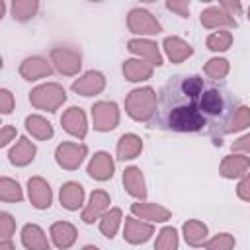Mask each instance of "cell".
I'll list each match as a JSON object with an SVG mask.
<instances>
[{
    "instance_id": "cell-1",
    "label": "cell",
    "mask_w": 250,
    "mask_h": 250,
    "mask_svg": "<svg viewBox=\"0 0 250 250\" xmlns=\"http://www.w3.org/2000/svg\"><path fill=\"white\" fill-rule=\"evenodd\" d=\"M207 80L197 74L172 76L158 92L156 121L160 127L178 133L207 131V123L199 113V96Z\"/></svg>"
},
{
    "instance_id": "cell-2",
    "label": "cell",
    "mask_w": 250,
    "mask_h": 250,
    "mask_svg": "<svg viewBox=\"0 0 250 250\" xmlns=\"http://www.w3.org/2000/svg\"><path fill=\"white\" fill-rule=\"evenodd\" d=\"M125 109L135 121H150L156 117L158 96L150 86L137 88L125 98Z\"/></svg>"
},
{
    "instance_id": "cell-3",
    "label": "cell",
    "mask_w": 250,
    "mask_h": 250,
    "mask_svg": "<svg viewBox=\"0 0 250 250\" xmlns=\"http://www.w3.org/2000/svg\"><path fill=\"white\" fill-rule=\"evenodd\" d=\"M29 102L33 107L43 111H57L66 102V92L57 82H47L29 92Z\"/></svg>"
},
{
    "instance_id": "cell-4",
    "label": "cell",
    "mask_w": 250,
    "mask_h": 250,
    "mask_svg": "<svg viewBox=\"0 0 250 250\" xmlns=\"http://www.w3.org/2000/svg\"><path fill=\"white\" fill-rule=\"evenodd\" d=\"M51 62L61 74L74 76L82 66V57L72 47H55L51 49Z\"/></svg>"
},
{
    "instance_id": "cell-5",
    "label": "cell",
    "mask_w": 250,
    "mask_h": 250,
    "mask_svg": "<svg viewBox=\"0 0 250 250\" xmlns=\"http://www.w3.org/2000/svg\"><path fill=\"white\" fill-rule=\"evenodd\" d=\"M127 27L131 33H137V35H154V33L162 31V25L158 23V20L143 8H133L129 12Z\"/></svg>"
},
{
    "instance_id": "cell-6",
    "label": "cell",
    "mask_w": 250,
    "mask_h": 250,
    "mask_svg": "<svg viewBox=\"0 0 250 250\" xmlns=\"http://www.w3.org/2000/svg\"><path fill=\"white\" fill-rule=\"evenodd\" d=\"M88 154V146L82 143H61L55 150L57 164L64 170H76Z\"/></svg>"
},
{
    "instance_id": "cell-7",
    "label": "cell",
    "mask_w": 250,
    "mask_h": 250,
    "mask_svg": "<svg viewBox=\"0 0 250 250\" xmlns=\"http://www.w3.org/2000/svg\"><path fill=\"white\" fill-rule=\"evenodd\" d=\"M92 121L96 131H111L119 123V109L113 102H98L92 105Z\"/></svg>"
},
{
    "instance_id": "cell-8",
    "label": "cell",
    "mask_w": 250,
    "mask_h": 250,
    "mask_svg": "<svg viewBox=\"0 0 250 250\" xmlns=\"http://www.w3.org/2000/svg\"><path fill=\"white\" fill-rule=\"evenodd\" d=\"M27 195H29V201L35 209H49L51 207V201H53L51 186L43 178L33 176L27 180Z\"/></svg>"
},
{
    "instance_id": "cell-9",
    "label": "cell",
    "mask_w": 250,
    "mask_h": 250,
    "mask_svg": "<svg viewBox=\"0 0 250 250\" xmlns=\"http://www.w3.org/2000/svg\"><path fill=\"white\" fill-rule=\"evenodd\" d=\"M154 234V227L150 223H145L137 217H125L123 227V238L129 244H143Z\"/></svg>"
},
{
    "instance_id": "cell-10",
    "label": "cell",
    "mask_w": 250,
    "mask_h": 250,
    "mask_svg": "<svg viewBox=\"0 0 250 250\" xmlns=\"http://www.w3.org/2000/svg\"><path fill=\"white\" fill-rule=\"evenodd\" d=\"M61 123H62V129L76 137V139H84L86 133H88V123H86V113L80 109V107H68L62 117H61Z\"/></svg>"
},
{
    "instance_id": "cell-11",
    "label": "cell",
    "mask_w": 250,
    "mask_h": 250,
    "mask_svg": "<svg viewBox=\"0 0 250 250\" xmlns=\"http://www.w3.org/2000/svg\"><path fill=\"white\" fill-rule=\"evenodd\" d=\"M109 209V195L104 189H96L90 195V201L86 203L84 211H82V221L84 223H94L98 219H102Z\"/></svg>"
},
{
    "instance_id": "cell-12",
    "label": "cell",
    "mask_w": 250,
    "mask_h": 250,
    "mask_svg": "<svg viewBox=\"0 0 250 250\" xmlns=\"http://www.w3.org/2000/svg\"><path fill=\"white\" fill-rule=\"evenodd\" d=\"M51 72H53L51 62L47 59H43V57H27L20 64V74L27 82H33V80H39V78H47Z\"/></svg>"
},
{
    "instance_id": "cell-13",
    "label": "cell",
    "mask_w": 250,
    "mask_h": 250,
    "mask_svg": "<svg viewBox=\"0 0 250 250\" xmlns=\"http://www.w3.org/2000/svg\"><path fill=\"white\" fill-rule=\"evenodd\" d=\"M105 88V78L98 70H88L78 80L72 82V90L80 96H96Z\"/></svg>"
},
{
    "instance_id": "cell-14",
    "label": "cell",
    "mask_w": 250,
    "mask_h": 250,
    "mask_svg": "<svg viewBox=\"0 0 250 250\" xmlns=\"http://www.w3.org/2000/svg\"><path fill=\"white\" fill-rule=\"evenodd\" d=\"M113 170H115V162H113V158L109 156V152H104V150L96 152V154L92 156L90 164H88V174H90V178H94V180H98V182L109 180V178L113 176Z\"/></svg>"
},
{
    "instance_id": "cell-15",
    "label": "cell",
    "mask_w": 250,
    "mask_h": 250,
    "mask_svg": "<svg viewBox=\"0 0 250 250\" xmlns=\"http://www.w3.org/2000/svg\"><path fill=\"white\" fill-rule=\"evenodd\" d=\"M248 170H250V156H244V154H229L223 158V162L219 166V174L227 180L240 178Z\"/></svg>"
},
{
    "instance_id": "cell-16",
    "label": "cell",
    "mask_w": 250,
    "mask_h": 250,
    "mask_svg": "<svg viewBox=\"0 0 250 250\" xmlns=\"http://www.w3.org/2000/svg\"><path fill=\"white\" fill-rule=\"evenodd\" d=\"M49 234H51L53 244H55L57 248H61V250L70 248V246L76 242V236H78L76 227H74V225H70V223H66V221L53 223V225H51V229H49Z\"/></svg>"
},
{
    "instance_id": "cell-17",
    "label": "cell",
    "mask_w": 250,
    "mask_h": 250,
    "mask_svg": "<svg viewBox=\"0 0 250 250\" xmlns=\"http://www.w3.org/2000/svg\"><path fill=\"white\" fill-rule=\"evenodd\" d=\"M201 25L207 29L217 27H236V20L229 16L221 6H209L201 12Z\"/></svg>"
},
{
    "instance_id": "cell-18",
    "label": "cell",
    "mask_w": 250,
    "mask_h": 250,
    "mask_svg": "<svg viewBox=\"0 0 250 250\" xmlns=\"http://www.w3.org/2000/svg\"><path fill=\"white\" fill-rule=\"evenodd\" d=\"M127 49L143 59H146V62H150L152 66H160L162 64V55L158 51V45L154 41L148 39H129L127 41Z\"/></svg>"
},
{
    "instance_id": "cell-19",
    "label": "cell",
    "mask_w": 250,
    "mask_h": 250,
    "mask_svg": "<svg viewBox=\"0 0 250 250\" xmlns=\"http://www.w3.org/2000/svg\"><path fill=\"white\" fill-rule=\"evenodd\" d=\"M131 213L137 217V219H146L150 223H164L170 219V211L158 203H133L131 205Z\"/></svg>"
},
{
    "instance_id": "cell-20",
    "label": "cell",
    "mask_w": 250,
    "mask_h": 250,
    "mask_svg": "<svg viewBox=\"0 0 250 250\" xmlns=\"http://www.w3.org/2000/svg\"><path fill=\"white\" fill-rule=\"evenodd\" d=\"M35 152H37L35 145H33L27 137H20L18 143L10 148L8 158H10V162H12L14 166H27V164L35 158Z\"/></svg>"
},
{
    "instance_id": "cell-21",
    "label": "cell",
    "mask_w": 250,
    "mask_h": 250,
    "mask_svg": "<svg viewBox=\"0 0 250 250\" xmlns=\"http://www.w3.org/2000/svg\"><path fill=\"white\" fill-rule=\"evenodd\" d=\"M21 244L27 250H49L51 248L43 229L39 225H33V223H29L21 229Z\"/></svg>"
},
{
    "instance_id": "cell-22",
    "label": "cell",
    "mask_w": 250,
    "mask_h": 250,
    "mask_svg": "<svg viewBox=\"0 0 250 250\" xmlns=\"http://www.w3.org/2000/svg\"><path fill=\"white\" fill-rule=\"evenodd\" d=\"M123 186L127 189L129 195L137 197V199H145L146 197V188H145V178L141 168L137 166H129L123 172Z\"/></svg>"
},
{
    "instance_id": "cell-23",
    "label": "cell",
    "mask_w": 250,
    "mask_h": 250,
    "mask_svg": "<svg viewBox=\"0 0 250 250\" xmlns=\"http://www.w3.org/2000/svg\"><path fill=\"white\" fill-rule=\"evenodd\" d=\"M61 205L68 211H76L82 207L84 203V188L76 182H66L62 188H61Z\"/></svg>"
},
{
    "instance_id": "cell-24",
    "label": "cell",
    "mask_w": 250,
    "mask_h": 250,
    "mask_svg": "<svg viewBox=\"0 0 250 250\" xmlns=\"http://www.w3.org/2000/svg\"><path fill=\"white\" fill-rule=\"evenodd\" d=\"M123 76L129 82H143L152 76V64L141 59H129L123 62Z\"/></svg>"
},
{
    "instance_id": "cell-25",
    "label": "cell",
    "mask_w": 250,
    "mask_h": 250,
    "mask_svg": "<svg viewBox=\"0 0 250 250\" xmlns=\"http://www.w3.org/2000/svg\"><path fill=\"white\" fill-rule=\"evenodd\" d=\"M143 150V139L135 133H127L117 143V158L119 160H131L137 158Z\"/></svg>"
},
{
    "instance_id": "cell-26",
    "label": "cell",
    "mask_w": 250,
    "mask_h": 250,
    "mask_svg": "<svg viewBox=\"0 0 250 250\" xmlns=\"http://www.w3.org/2000/svg\"><path fill=\"white\" fill-rule=\"evenodd\" d=\"M164 51L172 62H184L188 57L193 55L191 45L180 37H166L164 39Z\"/></svg>"
},
{
    "instance_id": "cell-27",
    "label": "cell",
    "mask_w": 250,
    "mask_h": 250,
    "mask_svg": "<svg viewBox=\"0 0 250 250\" xmlns=\"http://www.w3.org/2000/svg\"><path fill=\"white\" fill-rule=\"evenodd\" d=\"M184 238L189 246H203L205 238H207V225L197 221V219H189L184 223Z\"/></svg>"
},
{
    "instance_id": "cell-28",
    "label": "cell",
    "mask_w": 250,
    "mask_h": 250,
    "mask_svg": "<svg viewBox=\"0 0 250 250\" xmlns=\"http://www.w3.org/2000/svg\"><path fill=\"white\" fill-rule=\"evenodd\" d=\"M25 129L31 133V137H35L39 141H47L53 137V125L41 115H27L25 117Z\"/></svg>"
},
{
    "instance_id": "cell-29",
    "label": "cell",
    "mask_w": 250,
    "mask_h": 250,
    "mask_svg": "<svg viewBox=\"0 0 250 250\" xmlns=\"http://www.w3.org/2000/svg\"><path fill=\"white\" fill-rule=\"evenodd\" d=\"M121 221H123L121 209H119V207L109 209V211L102 217V221H100V230H102V234L107 236V238H113L115 232H117V229H119V225H121Z\"/></svg>"
},
{
    "instance_id": "cell-30",
    "label": "cell",
    "mask_w": 250,
    "mask_h": 250,
    "mask_svg": "<svg viewBox=\"0 0 250 250\" xmlns=\"http://www.w3.org/2000/svg\"><path fill=\"white\" fill-rule=\"evenodd\" d=\"M0 199L6 201V203H16V201H21L23 199V193H21V188L16 180L12 178H0Z\"/></svg>"
},
{
    "instance_id": "cell-31",
    "label": "cell",
    "mask_w": 250,
    "mask_h": 250,
    "mask_svg": "<svg viewBox=\"0 0 250 250\" xmlns=\"http://www.w3.org/2000/svg\"><path fill=\"white\" fill-rule=\"evenodd\" d=\"M10 8H12V16L18 21H25L35 16L39 4H37V0H14Z\"/></svg>"
},
{
    "instance_id": "cell-32",
    "label": "cell",
    "mask_w": 250,
    "mask_h": 250,
    "mask_svg": "<svg viewBox=\"0 0 250 250\" xmlns=\"http://www.w3.org/2000/svg\"><path fill=\"white\" fill-rule=\"evenodd\" d=\"M203 72L209 76V80L219 82V80H223L229 74V61L227 59H221V57H215V59H211V61L205 62Z\"/></svg>"
},
{
    "instance_id": "cell-33",
    "label": "cell",
    "mask_w": 250,
    "mask_h": 250,
    "mask_svg": "<svg viewBox=\"0 0 250 250\" xmlns=\"http://www.w3.org/2000/svg\"><path fill=\"white\" fill-rule=\"evenodd\" d=\"M250 125V107L246 105H238L234 109V113L230 115L229 123H227V133H236V131H242Z\"/></svg>"
},
{
    "instance_id": "cell-34",
    "label": "cell",
    "mask_w": 250,
    "mask_h": 250,
    "mask_svg": "<svg viewBox=\"0 0 250 250\" xmlns=\"http://www.w3.org/2000/svg\"><path fill=\"white\" fill-rule=\"evenodd\" d=\"M178 232L174 227H164L154 242V250H178Z\"/></svg>"
},
{
    "instance_id": "cell-35",
    "label": "cell",
    "mask_w": 250,
    "mask_h": 250,
    "mask_svg": "<svg viewBox=\"0 0 250 250\" xmlns=\"http://www.w3.org/2000/svg\"><path fill=\"white\" fill-rule=\"evenodd\" d=\"M207 47L211 51H227L230 45H232V33L227 31V29H219V31H213L209 37H207Z\"/></svg>"
},
{
    "instance_id": "cell-36",
    "label": "cell",
    "mask_w": 250,
    "mask_h": 250,
    "mask_svg": "<svg viewBox=\"0 0 250 250\" xmlns=\"http://www.w3.org/2000/svg\"><path fill=\"white\" fill-rule=\"evenodd\" d=\"M203 246H205V250H232L234 248V236L229 232H221V234L213 236L211 240H207Z\"/></svg>"
},
{
    "instance_id": "cell-37",
    "label": "cell",
    "mask_w": 250,
    "mask_h": 250,
    "mask_svg": "<svg viewBox=\"0 0 250 250\" xmlns=\"http://www.w3.org/2000/svg\"><path fill=\"white\" fill-rule=\"evenodd\" d=\"M16 232V221L10 213H0V234L2 240H12V234Z\"/></svg>"
},
{
    "instance_id": "cell-38",
    "label": "cell",
    "mask_w": 250,
    "mask_h": 250,
    "mask_svg": "<svg viewBox=\"0 0 250 250\" xmlns=\"http://www.w3.org/2000/svg\"><path fill=\"white\" fill-rule=\"evenodd\" d=\"M12 109H14V96L10 90L2 88L0 90V111L4 115H8V113H12Z\"/></svg>"
},
{
    "instance_id": "cell-39",
    "label": "cell",
    "mask_w": 250,
    "mask_h": 250,
    "mask_svg": "<svg viewBox=\"0 0 250 250\" xmlns=\"http://www.w3.org/2000/svg\"><path fill=\"white\" fill-rule=\"evenodd\" d=\"M166 8L168 10H172V12H178L182 18H188L189 16V2L188 0H170V2H166Z\"/></svg>"
},
{
    "instance_id": "cell-40",
    "label": "cell",
    "mask_w": 250,
    "mask_h": 250,
    "mask_svg": "<svg viewBox=\"0 0 250 250\" xmlns=\"http://www.w3.org/2000/svg\"><path fill=\"white\" fill-rule=\"evenodd\" d=\"M236 195L242 201H250V172H246L244 178L240 180V184L236 186Z\"/></svg>"
},
{
    "instance_id": "cell-41",
    "label": "cell",
    "mask_w": 250,
    "mask_h": 250,
    "mask_svg": "<svg viewBox=\"0 0 250 250\" xmlns=\"http://www.w3.org/2000/svg\"><path fill=\"white\" fill-rule=\"evenodd\" d=\"M232 150L234 152H244V154H250V133H246L244 137L236 139L232 143Z\"/></svg>"
},
{
    "instance_id": "cell-42",
    "label": "cell",
    "mask_w": 250,
    "mask_h": 250,
    "mask_svg": "<svg viewBox=\"0 0 250 250\" xmlns=\"http://www.w3.org/2000/svg\"><path fill=\"white\" fill-rule=\"evenodd\" d=\"M12 139H16V127L4 125V127L0 129V146H6Z\"/></svg>"
},
{
    "instance_id": "cell-43",
    "label": "cell",
    "mask_w": 250,
    "mask_h": 250,
    "mask_svg": "<svg viewBox=\"0 0 250 250\" xmlns=\"http://www.w3.org/2000/svg\"><path fill=\"white\" fill-rule=\"evenodd\" d=\"M229 16H232V14H238L240 12V2H229V0H225V2H221L219 4Z\"/></svg>"
},
{
    "instance_id": "cell-44",
    "label": "cell",
    "mask_w": 250,
    "mask_h": 250,
    "mask_svg": "<svg viewBox=\"0 0 250 250\" xmlns=\"http://www.w3.org/2000/svg\"><path fill=\"white\" fill-rule=\"evenodd\" d=\"M0 250H16V248H14L12 240H2L0 242Z\"/></svg>"
},
{
    "instance_id": "cell-45",
    "label": "cell",
    "mask_w": 250,
    "mask_h": 250,
    "mask_svg": "<svg viewBox=\"0 0 250 250\" xmlns=\"http://www.w3.org/2000/svg\"><path fill=\"white\" fill-rule=\"evenodd\" d=\"M82 250H100V248H98V246H92V244H88V246H84Z\"/></svg>"
},
{
    "instance_id": "cell-46",
    "label": "cell",
    "mask_w": 250,
    "mask_h": 250,
    "mask_svg": "<svg viewBox=\"0 0 250 250\" xmlns=\"http://www.w3.org/2000/svg\"><path fill=\"white\" fill-rule=\"evenodd\" d=\"M246 18H248V20H250V8H248V16H246Z\"/></svg>"
}]
</instances>
